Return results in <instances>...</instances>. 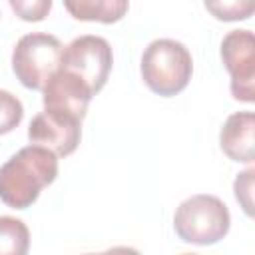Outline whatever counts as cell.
I'll return each mask as SVG.
<instances>
[{
    "instance_id": "17",
    "label": "cell",
    "mask_w": 255,
    "mask_h": 255,
    "mask_svg": "<svg viewBox=\"0 0 255 255\" xmlns=\"http://www.w3.org/2000/svg\"><path fill=\"white\" fill-rule=\"evenodd\" d=\"M183 255H197V253H183Z\"/></svg>"
},
{
    "instance_id": "7",
    "label": "cell",
    "mask_w": 255,
    "mask_h": 255,
    "mask_svg": "<svg viewBox=\"0 0 255 255\" xmlns=\"http://www.w3.org/2000/svg\"><path fill=\"white\" fill-rule=\"evenodd\" d=\"M28 137L32 143L48 147L58 157H66L76 151L82 137V122L70 116L40 112L28 126Z\"/></svg>"
},
{
    "instance_id": "11",
    "label": "cell",
    "mask_w": 255,
    "mask_h": 255,
    "mask_svg": "<svg viewBox=\"0 0 255 255\" xmlns=\"http://www.w3.org/2000/svg\"><path fill=\"white\" fill-rule=\"evenodd\" d=\"M30 231L26 223L12 215H0V255H28Z\"/></svg>"
},
{
    "instance_id": "14",
    "label": "cell",
    "mask_w": 255,
    "mask_h": 255,
    "mask_svg": "<svg viewBox=\"0 0 255 255\" xmlns=\"http://www.w3.org/2000/svg\"><path fill=\"white\" fill-rule=\"evenodd\" d=\"M10 8L26 22H40L52 10V0H10Z\"/></svg>"
},
{
    "instance_id": "18",
    "label": "cell",
    "mask_w": 255,
    "mask_h": 255,
    "mask_svg": "<svg viewBox=\"0 0 255 255\" xmlns=\"http://www.w3.org/2000/svg\"><path fill=\"white\" fill-rule=\"evenodd\" d=\"M84 255H94V253H84Z\"/></svg>"
},
{
    "instance_id": "9",
    "label": "cell",
    "mask_w": 255,
    "mask_h": 255,
    "mask_svg": "<svg viewBox=\"0 0 255 255\" xmlns=\"http://www.w3.org/2000/svg\"><path fill=\"white\" fill-rule=\"evenodd\" d=\"M219 145L229 159L251 163L255 159V114H231L219 131Z\"/></svg>"
},
{
    "instance_id": "15",
    "label": "cell",
    "mask_w": 255,
    "mask_h": 255,
    "mask_svg": "<svg viewBox=\"0 0 255 255\" xmlns=\"http://www.w3.org/2000/svg\"><path fill=\"white\" fill-rule=\"evenodd\" d=\"M253 175H255V169L249 167L245 171H241L237 177H235V183H233V189H235V199L241 203L243 211L247 215H253V201H251V189H253Z\"/></svg>"
},
{
    "instance_id": "5",
    "label": "cell",
    "mask_w": 255,
    "mask_h": 255,
    "mask_svg": "<svg viewBox=\"0 0 255 255\" xmlns=\"http://www.w3.org/2000/svg\"><path fill=\"white\" fill-rule=\"evenodd\" d=\"M114 64V52L106 38L86 34L64 46L60 70L80 78L96 96L108 82Z\"/></svg>"
},
{
    "instance_id": "10",
    "label": "cell",
    "mask_w": 255,
    "mask_h": 255,
    "mask_svg": "<svg viewBox=\"0 0 255 255\" xmlns=\"http://www.w3.org/2000/svg\"><path fill=\"white\" fill-rule=\"evenodd\" d=\"M64 8L76 20L112 24L124 18L129 4L128 0H64Z\"/></svg>"
},
{
    "instance_id": "8",
    "label": "cell",
    "mask_w": 255,
    "mask_h": 255,
    "mask_svg": "<svg viewBox=\"0 0 255 255\" xmlns=\"http://www.w3.org/2000/svg\"><path fill=\"white\" fill-rule=\"evenodd\" d=\"M42 102L46 112L70 116L84 122L88 106L94 98L90 88L70 72L58 70L42 90Z\"/></svg>"
},
{
    "instance_id": "3",
    "label": "cell",
    "mask_w": 255,
    "mask_h": 255,
    "mask_svg": "<svg viewBox=\"0 0 255 255\" xmlns=\"http://www.w3.org/2000/svg\"><path fill=\"white\" fill-rule=\"evenodd\" d=\"M231 227L227 205L209 193H197L179 203L173 215L177 237L193 245H213L221 241Z\"/></svg>"
},
{
    "instance_id": "13",
    "label": "cell",
    "mask_w": 255,
    "mask_h": 255,
    "mask_svg": "<svg viewBox=\"0 0 255 255\" xmlns=\"http://www.w3.org/2000/svg\"><path fill=\"white\" fill-rule=\"evenodd\" d=\"M205 8L217 18V20H223V22H235V20H247L253 10H255V4L253 2H205Z\"/></svg>"
},
{
    "instance_id": "2",
    "label": "cell",
    "mask_w": 255,
    "mask_h": 255,
    "mask_svg": "<svg viewBox=\"0 0 255 255\" xmlns=\"http://www.w3.org/2000/svg\"><path fill=\"white\" fill-rule=\"evenodd\" d=\"M143 84L161 98H171L183 92L193 74L189 50L171 38H157L147 44L141 54Z\"/></svg>"
},
{
    "instance_id": "6",
    "label": "cell",
    "mask_w": 255,
    "mask_h": 255,
    "mask_svg": "<svg viewBox=\"0 0 255 255\" xmlns=\"http://www.w3.org/2000/svg\"><path fill=\"white\" fill-rule=\"evenodd\" d=\"M221 60L231 76V96L239 102H255V38L251 30H231L221 40Z\"/></svg>"
},
{
    "instance_id": "4",
    "label": "cell",
    "mask_w": 255,
    "mask_h": 255,
    "mask_svg": "<svg viewBox=\"0 0 255 255\" xmlns=\"http://www.w3.org/2000/svg\"><path fill=\"white\" fill-rule=\"evenodd\" d=\"M64 46L48 32L24 34L12 50V70L28 90H44L48 80L60 70Z\"/></svg>"
},
{
    "instance_id": "16",
    "label": "cell",
    "mask_w": 255,
    "mask_h": 255,
    "mask_svg": "<svg viewBox=\"0 0 255 255\" xmlns=\"http://www.w3.org/2000/svg\"><path fill=\"white\" fill-rule=\"evenodd\" d=\"M94 255H141L137 249L133 247H126V245H118V247H112V249H106L102 253H94Z\"/></svg>"
},
{
    "instance_id": "1",
    "label": "cell",
    "mask_w": 255,
    "mask_h": 255,
    "mask_svg": "<svg viewBox=\"0 0 255 255\" xmlns=\"http://www.w3.org/2000/svg\"><path fill=\"white\" fill-rule=\"evenodd\" d=\"M56 177L58 155L36 143L26 145L0 167V201L12 209H26Z\"/></svg>"
},
{
    "instance_id": "12",
    "label": "cell",
    "mask_w": 255,
    "mask_h": 255,
    "mask_svg": "<svg viewBox=\"0 0 255 255\" xmlns=\"http://www.w3.org/2000/svg\"><path fill=\"white\" fill-rule=\"evenodd\" d=\"M22 118H24L22 102L14 94L0 90V135L16 129L20 126Z\"/></svg>"
}]
</instances>
